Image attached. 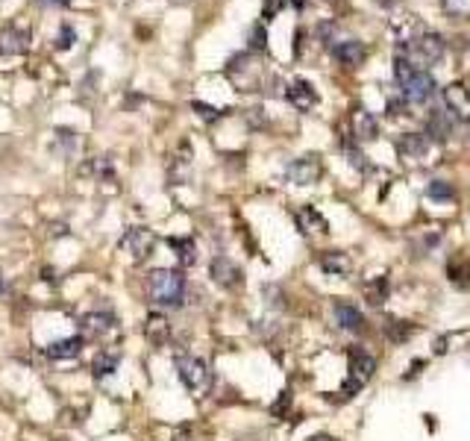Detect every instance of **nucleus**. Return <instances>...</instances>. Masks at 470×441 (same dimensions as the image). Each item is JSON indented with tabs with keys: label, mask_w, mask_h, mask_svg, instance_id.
<instances>
[{
	"label": "nucleus",
	"mask_w": 470,
	"mask_h": 441,
	"mask_svg": "<svg viewBox=\"0 0 470 441\" xmlns=\"http://www.w3.org/2000/svg\"><path fill=\"white\" fill-rule=\"evenodd\" d=\"M147 288L156 306H179L186 298V276L177 268H156L147 276Z\"/></svg>",
	"instance_id": "f257e3e1"
},
{
	"label": "nucleus",
	"mask_w": 470,
	"mask_h": 441,
	"mask_svg": "<svg viewBox=\"0 0 470 441\" xmlns=\"http://www.w3.org/2000/svg\"><path fill=\"white\" fill-rule=\"evenodd\" d=\"M402 59H409L417 71H421V65L426 68V65L432 62H438L444 56V41L441 36H435V32H426V36H417L406 44H400V51H397Z\"/></svg>",
	"instance_id": "f03ea898"
},
{
	"label": "nucleus",
	"mask_w": 470,
	"mask_h": 441,
	"mask_svg": "<svg viewBox=\"0 0 470 441\" xmlns=\"http://www.w3.org/2000/svg\"><path fill=\"white\" fill-rule=\"evenodd\" d=\"M177 373H179L182 385H186L191 395H206L209 385H212V371H209V365L203 362V359H197V356H179L177 359Z\"/></svg>",
	"instance_id": "7ed1b4c3"
},
{
	"label": "nucleus",
	"mask_w": 470,
	"mask_h": 441,
	"mask_svg": "<svg viewBox=\"0 0 470 441\" xmlns=\"http://www.w3.org/2000/svg\"><path fill=\"white\" fill-rule=\"evenodd\" d=\"M374 371H376V359H374L371 353L352 350V353H350V380L344 383L341 395H344V397L356 395V391H359L362 385H367V380L374 377Z\"/></svg>",
	"instance_id": "20e7f679"
},
{
	"label": "nucleus",
	"mask_w": 470,
	"mask_h": 441,
	"mask_svg": "<svg viewBox=\"0 0 470 441\" xmlns=\"http://www.w3.org/2000/svg\"><path fill=\"white\" fill-rule=\"evenodd\" d=\"M153 244H156V238H153V233H150V230H144V226H129V230L124 233V238H121V250H124L129 259L141 262V259L150 256Z\"/></svg>",
	"instance_id": "39448f33"
},
{
	"label": "nucleus",
	"mask_w": 470,
	"mask_h": 441,
	"mask_svg": "<svg viewBox=\"0 0 470 441\" xmlns=\"http://www.w3.org/2000/svg\"><path fill=\"white\" fill-rule=\"evenodd\" d=\"M400 89H402V97H406L409 103H424L435 94V79L426 71H414Z\"/></svg>",
	"instance_id": "423d86ee"
},
{
	"label": "nucleus",
	"mask_w": 470,
	"mask_h": 441,
	"mask_svg": "<svg viewBox=\"0 0 470 441\" xmlns=\"http://www.w3.org/2000/svg\"><path fill=\"white\" fill-rule=\"evenodd\" d=\"M288 179L294 186H312L317 183V177H321V162L315 156H303V159H294L288 168H285Z\"/></svg>",
	"instance_id": "0eeeda50"
},
{
	"label": "nucleus",
	"mask_w": 470,
	"mask_h": 441,
	"mask_svg": "<svg viewBox=\"0 0 470 441\" xmlns=\"http://www.w3.org/2000/svg\"><path fill=\"white\" fill-rule=\"evenodd\" d=\"M27 47H30V32L24 27L9 24L0 30V53L4 56H21Z\"/></svg>",
	"instance_id": "6e6552de"
},
{
	"label": "nucleus",
	"mask_w": 470,
	"mask_h": 441,
	"mask_svg": "<svg viewBox=\"0 0 470 441\" xmlns=\"http://www.w3.org/2000/svg\"><path fill=\"white\" fill-rule=\"evenodd\" d=\"M444 109L447 112H452V118H464V121H470V91L464 89V86H459V83H452V86H447L444 89Z\"/></svg>",
	"instance_id": "1a4fd4ad"
},
{
	"label": "nucleus",
	"mask_w": 470,
	"mask_h": 441,
	"mask_svg": "<svg viewBox=\"0 0 470 441\" xmlns=\"http://www.w3.org/2000/svg\"><path fill=\"white\" fill-rule=\"evenodd\" d=\"M332 56L338 59L341 65H347V68H356V65L364 62L367 51H364V44L359 39H341V41L332 44Z\"/></svg>",
	"instance_id": "9d476101"
},
{
	"label": "nucleus",
	"mask_w": 470,
	"mask_h": 441,
	"mask_svg": "<svg viewBox=\"0 0 470 441\" xmlns=\"http://www.w3.org/2000/svg\"><path fill=\"white\" fill-rule=\"evenodd\" d=\"M452 129H456V118H452V112L447 109H432L429 118H426V136L438 139V141H447L452 136Z\"/></svg>",
	"instance_id": "9b49d317"
},
{
	"label": "nucleus",
	"mask_w": 470,
	"mask_h": 441,
	"mask_svg": "<svg viewBox=\"0 0 470 441\" xmlns=\"http://www.w3.org/2000/svg\"><path fill=\"white\" fill-rule=\"evenodd\" d=\"M80 330L86 333V338H100L115 330V318L106 312H89L80 318Z\"/></svg>",
	"instance_id": "f8f14e48"
},
{
	"label": "nucleus",
	"mask_w": 470,
	"mask_h": 441,
	"mask_svg": "<svg viewBox=\"0 0 470 441\" xmlns=\"http://www.w3.org/2000/svg\"><path fill=\"white\" fill-rule=\"evenodd\" d=\"M285 94H288L291 106L300 109V112H309V109L317 103V91L312 89V83H306V79H294Z\"/></svg>",
	"instance_id": "ddd939ff"
},
{
	"label": "nucleus",
	"mask_w": 470,
	"mask_h": 441,
	"mask_svg": "<svg viewBox=\"0 0 470 441\" xmlns=\"http://www.w3.org/2000/svg\"><path fill=\"white\" fill-rule=\"evenodd\" d=\"M212 276H215V283H217V286L232 288V286H239V283H241V268L235 265V262H229L227 256H217L215 262H212Z\"/></svg>",
	"instance_id": "4468645a"
},
{
	"label": "nucleus",
	"mask_w": 470,
	"mask_h": 441,
	"mask_svg": "<svg viewBox=\"0 0 470 441\" xmlns=\"http://www.w3.org/2000/svg\"><path fill=\"white\" fill-rule=\"evenodd\" d=\"M397 151L406 159H424L429 153V136L424 133H406L397 141Z\"/></svg>",
	"instance_id": "2eb2a0df"
},
{
	"label": "nucleus",
	"mask_w": 470,
	"mask_h": 441,
	"mask_svg": "<svg viewBox=\"0 0 470 441\" xmlns=\"http://www.w3.org/2000/svg\"><path fill=\"white\" fill-rule=\"evenodd\" d=\"M352 136H356L359 141H371V139L379 136V124H376V118L367 109L352 112Z\"/></svg>",
	"instance_id": "dca6fc26"
},
{
	"label": "nucleus",
	"mask_w": 470,
	"mask_h": 441,
	"mask_svg": "<svg viewBox=\"0 0 470 441\" xmlns=\"http://www.w3.org/2000/svg\"><path fill=\"white\" fill-rule=\"evenodd\" d=\"M82 350V338L80 335H71V338H62V341H53V345H47V356L56 359V362H68V359H77Z\"/></svg>",
	"instance_id": "f3484780"
},
{
	"label": "nucleus",
	"mask_w": 470,
	"mask_h": 441,
	"mask_svg": "<svg viewBox=\"0 0 470 441\" xmlns=\"http://www.w3.org/2000/svg\"><path fill=\"white\" fill-rule=\"evenodd\" d=\"M335 321H338V326H344V330H350V333H362L364 330V315L359 312L356 306H350V303L335 306Z\"/></svg>",
	"instance_id": "a211bd4d"
},
{
	"label": "nucleus",
	"mask_w": 470,
	"mask_h": 441,
	"mask_svg": "<svg viewBox=\"0 0 470 441\" xmlns=\"http://www.w3.org/2000/svg\"><path fill=\"white\" fill-rule=\"evenodd\" d=\"M297 226H300L303 233H326V230H329L326 218H324L315 206H303V209L297 212Z\"/></svg>",
	"instance_id": "6ab92c4d"
},
{
	"label": "nucleus",
	"mask_w": 470,
	"mask_h": 441,
	"mask_svg": "<svg viewBox=\"0 0 470 441\" xmlns=\"http://www.w3.org/2000/svg\"><path fill=\"white\" fill-rule=\"evenodd\" d=\"M144 333H147V341H150V345L162 347L165 341H167V335H171V326H167V318H165V315H159V312H153V315L147 318V324H144Z\"/></svg>",
	"instance_id": "aec40b11"
},
{
	"label": "nucleus",
	"mask_w": 470,
	"mask_h": 441,
	"mask_svg": "<svg viewBox=\"0 0 470 441\" xmlns=\"http://www.w3.org/2000/svg\"><path fill=\"white\" fill-rule=\"evenodd\" d=\"M167 244H171V250H174V256H177V262L182 265V268H191L194 262H197V244L191 241V238H167Z\"/></svg>",
	"instance_id": "412c9836"
},
{
	"label": "nucleus",
	"mask_w": 470,
	"mask_h": 441,
	"mask_svg": "<svg viewBox=\"0 0 470 441\" xmlns=\"http://www.w3.org/2000/svg\"><path fill=\"white\" fill-rule=\"evenodd\" d=\"M321 268H324L326 274L344 276V274H350L352 262H350V256H347V253H338V250H332V253H324V256H321Z\"/></svg>",
	"instance_id": "4be33fe9"
},
{
	"label": "nucleus",
	"mask_w": 470,
	"mask_h": 441,
	"mask_svg": "<svg viewBox=\"0 0 470 441\" xmlns=\"http://www.w3.org/2000/svg\"><path fill=\"white\" fill-rule=\"evenodd\" d=\"M118 362H121V356L118 353H109V350H103L97 359H94V377H106V373H115L118 371Z\"/></svg>",
	"instance_id": "5701e85b"
},
{
	"label": "nucleus",
	"mask_w": 470,
	"mask_h": 441,
	"mask_svg": "<svg viewBox=\"0 0 470 441\" xmlns=\"http://www.w3.org/2000/svg\"><path fill=\"white\" fill-rule=\"evenodd\" d=\"M367 300H371L374 306H382L385 300H388V280H385V276H376V283L367 286Z\"/></svg>",
	"instance_id": "b1692460"
},
{
	"label": "nucleus",
	"mask_w": 470,
	"mask_h": 441,
	"mask_svg": "<svg viewBox=\"0 0 470 441\" xmlns=\"http://www.w3.org/2000/svg\"><path fill=\"white\" fill-rule=\"evenodd\" d=\"M426 194L432 200H450L452 198V186L444 183V179H432V183L426 186Z\"/></svg>",
	"instance_id": "393cba45"
},
{
	"label": "nucleus",
	"mask_w": 470,
	"mask_h": 441,
	"mask_svg": "<svg viewBox=\"0 0 470 441\" xmlns=\"http://www.w3.org/2000/svg\"><path fill=\"white\" fill-rule=\"evenodd\" d=\"M414 71H417V68H414V65H412L409 59H402L400 53L394 56V79H397V83H400V86H402V83H406V79H409V77H412Z\"/></svg>",
	"instance_id": "a878e982"
},
{
	"label": "nucleus",
	"mask_w": 470,
	"mask_h": 441,
	"mask_svg": "<svg viewBox=\"0 0 470 441\" xmlns=\"http://www.w3.org/2000/svg\"><path fill=\"white\" fill-rule=\"evenodd\" d=\"M265 47H267V32L262 24H256L250 30V51H265Z\"/></svg>",
	"instance_id": "bb28decb"
},
{
	"label": "nucleus",
	"mask_w": 470,
	"mask_h": 441,
	"mask_svg": "<svg viewBox=\"0 0 470 441\" xmlns=\"http://www.w3.org/2000/svg\"><path fill=\"white\" fill-rule=\"evenodd\" d=\"M191 109H194L203 121H217V118H221V112H217L212 103H200V101H194V103H191Z\"/></svg>",
	"instance_id": "cd10ccee"
},
{
	"label": "nucleus",
	"mask_w": 470,
	"mask_h": 441,
	"mask_svg": "<svg viewBox=\"0 0 470 441\" xmlns=\"http://www.w3.org/2000/svg\"><path fill=\"white\" fill-rule=\"evenodd\" d=\"M74 39H77V36H74V30H71L68 24H65V27L59 30V41H56V47H59V51H68V47L74 44Z\"/></svg>",
	"instance_id": "c85d7f7f"
},
{
	"label": "nucleus",
	"mask_w": 470,
	"mask_h": 441,
	"mask_svg": "<svg viewBox=\"0 0 470 441\" xmlns=\"http://www.w3.org/2000/svg\"><path fill=\"white\" fill-rule=\"evenodd\" d=\"M279 9H282V0H267L265 4V21H271Z\"/></svg>",
	"instance_id": "c756f323"
},
{
	"label": "nucleus",
	"mask_w": 470,
	"mask_h": 441,
	"mask_svg": "<svg viewBox=\"0 0 470 441\" xmlns=\"http://www.w3.org/2000/svg\"><path fill=\"white\" fill-rule=\"evenodd\" d=\"M36 4H42V6H65L68 0H36Z\"/></svg>",
	"instance_id": "7c9ffc66"
},
{
	"label": "nucleus",
	"mask_w": 470,
	"mask_h": 441,
	"mask_svg": "<svg viewBox=\"0 0 470 441\" xmlns=\"http://www.w3.org/2000/svg\"><path fill=\"white\" fill-rule=\"evenodd\" d=\"M282 6H291V9H303V0H282Z\"/></svg>",
	"instance_id": "2f4dec72"
},
{
	"label": "nucleus",
	"mask_w": 470,
	"mask_h": 441,
	"mask_svg": "<svg viewBox=\"0 0 470 441\" xmlns=\"http://www.w3.org/2000/svg\"><path fill=\"white\" fill-rule=\"evenodd\" d=\"M171 4H191V0H171Z\"/></svg>",
	"instance_id": "473e14b6"
},
{
	"label": "nucleus",
	"mask_w": 470,
	"mask_h": 441,
	"mask_svg": "<svg viewBox=\"0 0 470 441\" xmlns=\"http://www.w3.org/2000/svg\"><path fill=\"white\" fill-rule=\"evenodd\" d=\"M0 291H4V276H0Z\"/></svg>",
	"instance_id": "72a5a7b5"
}]
</instances>
